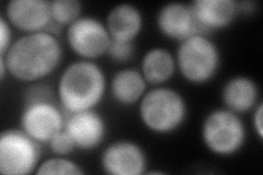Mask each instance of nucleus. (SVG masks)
<instances>
[{"label": "nucleus", "instance_id": "f257e3e1", "mask_svg": "<svg viewBox=\"0 0 263 175\" xmlns=\"http://www.w3.org/2000/svg\"><path fill=\"white\" fill-rule=\"evenodd\" d=\"M8 73L24 83H37L59 68L63 58V48L56 35L47 31L24 34L2 55Z\"/></svg>", "mask_w": 263, "mask_h": 175}, {"label": "nucleus", "instance_id": "f03ea898", "mask_svg": "<svg viewBox=\"0 0 263 175\" xmlns=\"http://www.w3.org/2000/svg\"><path fill=\"white\" fill-rule=\"evenodd\" d=\"M108 80L103 69L92 61L69 64L57 81L56 98L67 114L93 110L103 100Z\"/></svg>", "mask_w": 263, "mask_h": 175}, {"label": "nucleus", "instance_id": "7ed1b4c3", "mask_svg": "<svg viewBox=\"0 0 263 175\" xmlns=\"http://www.w3.org/2000/svg\"><path fill=\"white\" fill-rule=\"evenodd\" d=\"M66 116L55 102L52 89L33 83L24 96L20 115V128L41 145H47L51 138L64 129Z\"/></svg>", "mask_w": 263, "mask_h": 175}, {"label": "nucleus", "instance_id": "20e7f679", "mask_svg": "<svg viewBox=\"0 0 263 175\" xmlns=\"http://www.w3.org/2000/svg\"><path fill=\"white\" fill-rule=\"evenodd\" d=\"M138 114L148 130L157 135H168L184 124L187 105L177 90L159 86L145 93L139 101Z\"/></svg>", "mask_w": 263, "mask_h": 175}, {"label": "nucleus", "instance_id": "39448f33", "mask_svg": "<svg viewBox=\"0 0 263 175\" xmlns=\"http://www.w3.org/2000/svg\"><path fill=\"white\" fill-rule=\"evenodd\" d=\"M175 57L177 70L192 85L210 82L220 67V51L209 35L197 34L180 42Z\"/></svg>", "mask_w": 263, "mask_h": 175}, {"label": "nucleus", "instance_id": "423d86ee", "mask_svg": "<svg viewBox=\"0 0 263 175\" xmlns=\"http://www.w3.org/2000/svg\"><path fill=\"white\" fill-rule=\"evenodd\" d=\"M201 137L210 152L218 157H230L245 146L247 130L239 114L221 107L205 116Z\"/></svg>", "mask_w": 263, "mask_h": 175}, {"label": "nucleus", "instance_id": "0eeeda50", "mask_svg": "<svg viewBox=\"0 0 263 175\" xmlns=\"http://www.w3.org/2000/svg\"><path fill=\"white\" fill-rule=\"evenodd\" d=\"M41 144L21 128L6 129L0 135V173L29 175L40 164Z\"/></svg>", "mask_w": 263, "mask_h": 175}, {"label": "nucleus", "instance_id": "6e6552de", "mask_svg": "<svg viewBox=\"0 0 263 175\" xmlns=\"http://www.w3.org/2000/svg\"><path fill=\"white\" fill-rule=\"evenodd\" d=\"M66 41L81 60L93 61L106 54L112 38L105 23L91 15H81L67 27Z\"/></svg>", "mask_w": 263, "mask_h": 175}, {"label": "nucleus", "instance_id": "1a4fd4ad", "mask_svg": "<svg viewBox=\"0 0 263 175\" xmlns=\"http://www.w3.org/2000/svg\"><path fill=\"white\" fill-rule=\"evenodd\" d=\"M104 173L110 175H142L148 160L144 149L130 140H118L105 147L100 158Z\"/></svg>", "mask_w": 263, "mask_h": 175}, {"label": "nucleus", "instance_id": "9d476101", "mask_svg": "<svg viewBox=\"0 0 263 175\" xmlns=\"http://www.w3.org/2000/svg\"><path fill=\"white\" fill-rule=\"evenodd\" d=\"M5 18L11 27L24 34L48 31L53 24L48 0H11L7 4Z\"/></svg>", "mask_w": 263, "mask_h": 175}, {"label": "nucleus", "instance_id": "9b49d317", "mask_svg": "<svg viewBox=\"0 0 263 175\" xmlns=\"http://www.w3.org/2000/svg\"><path fill=\"white\" fill-rule=\"evenodd\" d=\"M156 24L164 37L179 43L193 35H208L197 23L191 6L181 3L163 5L156 16Z\"/></svg>", "mask_w": 263, "mask_h": 175}, {"label": "nucleus", "instance_id": "f8f14e48", "mask_svg": "<svg viewBox=\"0 0 263 175\" xmlns=\"http://www.w3.org/2000/svg\"><path fill=\"white\" fill-rule=\"evenodd\" d=\"M64 129L71 137L76 149L84 151L98 148L108 132L104 118L96 108L67 114Z\"/></svg>", "mask_w": 263, "mask_h": 175}, {"label": "nucleus", "instance_id": "ddd939ff", "mask_svg": "<svg viewBox=\"0 0 263 175\" xmlns=\"http://www.w3.org/2000/svg\"><path fill=\"white\" fill-rule=\"evenodd\" d=\"M190 6L197 23L208 35L229 27L239 12L235 0H194Z\"/></svg>", "mask_w": 263, "mask_h": 175}, {"label": "nucleus", "instance_id": "4468645a", "mask_svg": "<svg viewBox=\"0 0 263 175\" xmlns=\"http://www.w3.org/2000/svg\"><path fill=\"white\" fill-rule=\"evenodd\" d=\"M105 26L112 40L134 42L143 30L144 16L136 6L120 4L108 13Z\"/></svg>", "mask_w": 263, "mask_h": 175}, {"label": "nucleus", "instance_id": "2eb2a0df", "mask_svg": "<svg viewBox=\"0 0 263 175\" xmlns=\"http://www.w3.org/2000/svg\"><path fill=\"white\" fill-rule=\"evenodd\" d=\"M221 101L227 110L239 115L253 111L260 102L257 82L247 76L228 79L221 89Z\"/></svg>", "mask_w": 263, "mask_h": 175}, {"label": "nucleus", "instance_id": "dca6fc26", "mask_svg": "<svg viewBox=\"0 0 263 175\" xmlns=\"http://www.w3.org/2000/svg\"><path fill=\"white\" fill-rule=\"evenodd\" d=\"M146 80L135 68H124L115 72L110 82L111 96L123 106L139 103L147 92Z\"/></svg>", "mask_w": 263, "mask_h": 175}, {"label": "nucleus", "instance_id": "f3484780", "mask_svg": "<svg viewBox=\"0 0 263 175\" xmlns=\"http://www.w3.org/2000/svg\"><path fill=\"white\" fill-rule=\"evenodd\" d=\"M176 57L167 48L153 47L144 54L141 71L148 85L162 86L175 76Z\"/></svg>", "mask_w": 263, "mask_h": 175}, {"label": "nucleus", "instance_id": "a211bd4d", "mask_svg": "<svg viewBox=\"0 0 263 175\" xmlns=\"http://www.w3.org/2000/svg\"><path fill=\"white\" fill-rule=\"evenodd\" d=\"M82 4L78 0H54L51 2L52 20L61 28L70 26L81 16Z\"/></svg>", "mask_w": 263, "mask_h": 175}, {"label": "nucleus", "instance_id": "6ab92c4d", "mask_svg": "<svg viewBox=\"0 0 263 175\" xmlns=\"http://www.w3.org/2000/svg\"><path fill=\"white\" fill-rule=\"evenodd\" d=\"M37 175H49V174H68V175H82L85 170L81 166L65 157L56 155L54 158L41 162L35 171Z\"/></svg>", "mask_w": 263, "mask_h": 175}, {"label": "nucleus", "instance_id": "aec40b11", "mask_svg": "<svg viewBox=\"0 0 263 175\" xmlns=\"http://www.w3.org/2000/svg\"><path fill=\"white\" fill-rule=\"evenodd\" d=\"M135 54L134 42H123L112 40L108 48V55L115 63L123 64L129 62Z\"/></svg>", "mask_w": 263, "mask_h": 175}, {"label": "nucleus", "instance_id": "412c9836", "mask_svg": "<svg viewBox=\"0 0 263 175\" xmlns=\"http://www.w3.org/2000/svg\"><path fill=\"white\" fill-rule=\"evenodd\" d=\"M47 146L55 155L60 157L68 155L76 150V146L73 144L71 137L65 129H62L55 134L48 141Z\"/></svg>", "mask_w": 263, "mask_h": 175}, {"label": "nucleus", "instance_id": "4be33fe9", "mask_svg": "<svg viewBox=\"0 0 263 175\" xmlns=\"http://www.w3.org/2000/svg\"><path fill=\"white\" fill-rule=\"evenodd\" d=\"M12 43L11 24L5 16H0V56L6 54Z\"/></svg>", "mask_w": 263, "mask_h": 175}, {"label": "nucleus", "instance_id": "5701e85b", "mask_svg": "<svg viewBox=\"0 0 263 175\" xmlns=\"http://www.w3.org/2000/svg\"><path fill=\"white\" fill-rule=\"evenodd\" d=\"M253 126L259 139L263 138V103L260 101L253 108Z\"/></svg>", "mask_w": 263, "mask_h": 175}, {"label": "nucleus", "instance_id": "b1692460", "mask_svg": "<svg viewBox=\"0 0 263 175\" xmlns=\"http://www.w3.org/2000/svg\"><path fill=\"white\" fill-rule=\"evenodd\" d=\"M6 73H8V68H7L6 62H5L3 57H0V78H2V81L5 80Z\"/></svg>", "mask_w": 263, "mask_h": 175}]
</instances>
